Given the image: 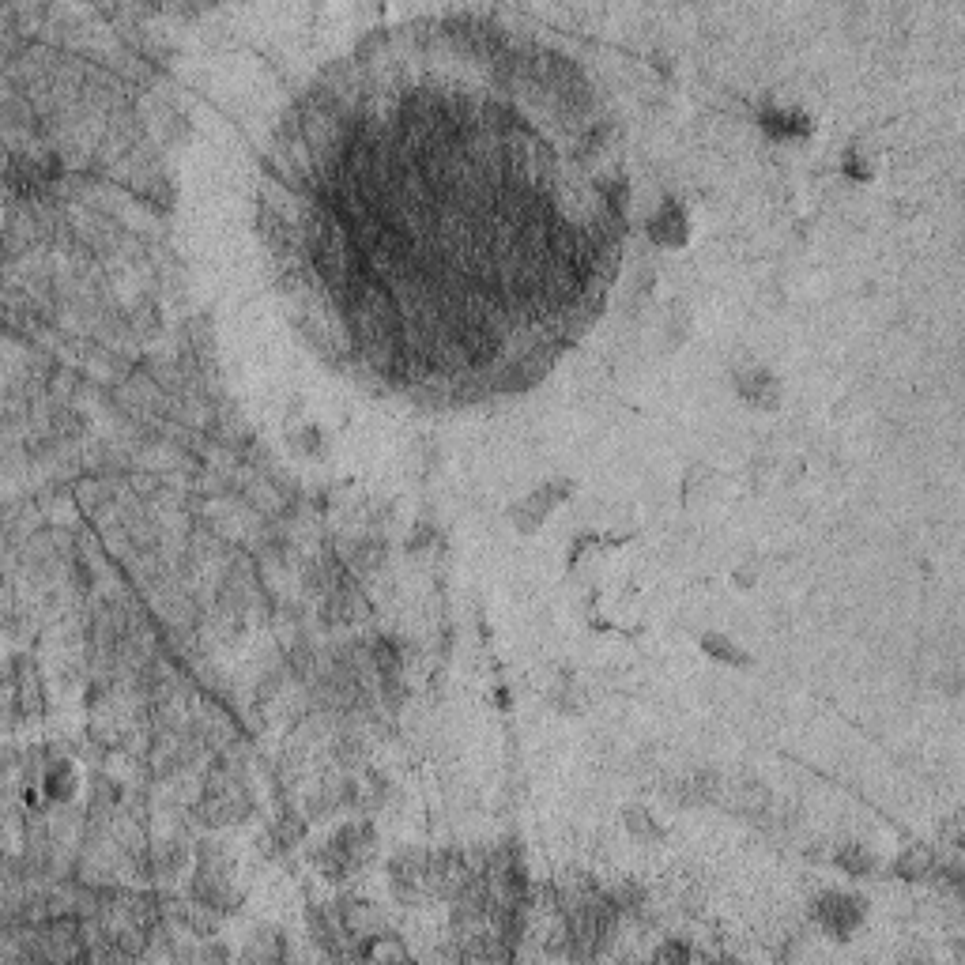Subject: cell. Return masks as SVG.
<instances>
[{
  "label": "cell",
  "mask_w": 965,
  "mask_h": 965,
  "mask_svg": "<svg viewBox=\"0 0 965 965\" xmlns=\"http://www.w3.org/2000/svg\"><path fill=\"white\" fill-rule=\"evenodd\" d=\"M811 920L826 939H856V932L871 920V901L860 890H845V886H830L811 901Z\"/></svg>",
  "instance_id": "obj_1"
},
{
  "label": "cell",
  "mask_w": 965,
  "mask_h": 965,
  "mask_svg": "<svg viewBox=\"0 0 965 965\" xmlns=\"http://www.w3.org/2000/svg\"><path fill=\"white\" fill-rule=\"evenodd\" d=\"M573 491H577V483H573V479H566V475H555V479H547V483H536L532 491L521 494V498H517V502L506 509L513 532H521V536H536L543 524L555 517V509H562L566 502H570Z\"/></svg>",
  "instance_id": "obj_2"
},
{
  "label": "cell",
  "mask_w": 965,
  "mask_h": 965,
  "mask_svg": "<svg viewBox=\"0 0 965 965\" xmlns=\"http://www.w3.org/2000/svg\"><path fill=\"white\" fill-rule=\"evenodd\" d=\"M728 381H732V393H736L739 404H747L751 411L773 415V411L785 408V377L777 374L769 362H758V359L736 362Z\"/></svg>",
  "instance_id": "obj_3"
},
{
  "label": "cell",
  "mask_w": 965,
  "mask_h": 965,
  "mask_svg": "<svg viewBox=\"0 0 965 965\" xmlns=\"http://www.w3.org/2000/svg\"><path fill=\"white\" fill-rule=\"evenodd\" d=\"M645 238L660 249H683L694 238V212L683 197H660L645 215Z\"/></svg>",
  "instance_id": "obj_4"
},
{
  "label": "cell",
  "mask_w": 965,
  "mask_h": 965,
  "mask_svg": "<svg viewBox=\"0 0 965 965\" xmlns=\"http://www.w3.org/2000/svg\"><path fill=\"white\" fill-rule=\"evenodd\" d=\"M758 129L781 144H792V140H807L815 132V117L796 102H766V106H758Z\"/></svg>",
  "instance_id": "obj_5"
},
{
  "label": "cell",
  "mask_w": 965,
  "mask_h": 965,
  "mask_svg": "<svg viewBox=\"0 0 965 965\" xmlns=\"http://www.w3.org/2000/svg\"><path fill=\"white\" fill-rule=\"evenodd\" d=\"M698 649H702L705 660L724 664V668H736V671L754 668V653L736 638V634H728V630H702Z\"/></svg>",
  "instance_id": "obj_6"
},
{
  "label": "cell",
  "mask_w": 965,
  "mask_h": 965,
  "mask_svg": "<svg viewBox=\"0 0 965 965\" xmlns=\"http://www.w3.org/2000/svg\"><path fill=\"white\" fill-rule=\"evenodd\" d=\"M38 788H42V796L50 803H68L80 792V769H76V762H68V758H53L50 766L42 769Z\"/></svg>",
  "instance_id": "obj_7"
},
{
  "label": "cell",
  "mask_w": 965,
  "mask_h": 965,
  "mask_svg": "<svg viewBox=\"0 0 965 965\" xmlns=\"http://www.w3.org/2000/svg\"><path fill=\"white\" fill-rule=\"evenodd\" d=\"M622 826H626V834L634 837V841H641V845H660V841L668 837V826H664L649 807H626V811H622Z\"/></svg>",
  "instance_id": "obj_8"
},
{
  "label": "cell",
  "mask_w": 965,
  "mask_h": 965,
  "mask_svg": "<svg viewBox=\"0 0 965 965\" xmlns=\"http://www.w3.org/2000/svg\"><path fill=\"white\" fill-rule=\"evenodd\" d=\"M547 705L558 709L562 717H577V713H585V705H589V690L581 687L573 675H562L555 687L547 690Z\"/></svg>",
  "instance_id": "obj_9"
},
{
  "label": "cell",
  "mask_w": 965,
  "mask_h": 965,
  "mask_svg": "<svg viewBox=\"0 0 965 965\" xmlns=\"http://www.w3.org/2000/svg\"><path fill=\"white\" fill-rule=\"evenodd\" d=\"M834 864L845 871V875H871L875 871V852L867 849V845H860V841H849V845H837L834 852Z\"/></svg>",
  "instance_id": "obj_10"
},
{
  "label": "cell",
  "mask_w": 965,
  "mask_h": 965,
  "mask_svg": "<svg viewBox=\"0 0 965 965\" xmlns=\"http://www.w3.org/2000/svg\"><path fill=\"white\" fill-rule=\"evenodd\" d=\"M713 487H717V472H713L709 464H694V468H687V475H683V498H687V506H702L705 498L713 494Z\"/></svg>",
  "instance_id": "obj_11"
},
{
  "label": "cell",
  "mask_w": 965,
  "mask_h": 965,
  "mask_svg": "<svg viewBox=\"0 0 965 965\" xmlns=\"http://www.w3.org/2000/svg\"><path fill=\"white\" fill-rule=\"evenodd\" d=\"M841 174L849 181H856V185H864V181L875 178V159H871L864 148H849L841 155Z\"/></svg>",
  "instance_id": "obj_12"
},
{
  "label": "cell",
  "mask_w": 965,
  "mask_h": 965,
  "mask_svg": "<svg viewBox=\"0 0 965 965\" xmlns=\"http://www.w3.org/2000/svg\"><path fill=\"white\" fill-rule=\"evenodd\" d=\"M690 313L687 310H679V306H671L668 313H664V321H660V340L668 347H679L683 340H687V332H690Z\"/></svg>",
  "instance_id": "obj_13"
},
{
  "label": "cell",
  "mask_w": 965,
  "mask_h": 965,
  "mask_svg": "<svg viewBox=\"0 0 965 965\" xmlns=\"http://www.w3.org/2000/svg\"><path fill=\"white\" fill-rule=\"evenodd\" d=\"M287 438H291V445H295V449L310 453V457H317V453L325 449V434H321V430H317L313 423H302V430L295 426V430H291Z\"/></svg>",
  "instance_id": "obj_14"
},
{
  "label": "cell",
  "mask_w": 965,
  "mask_h": 965,
  "mask_svg": "<svg viewBox=\"0 0 965 965\" xmlns=\"http://www.w3.org/2000/svg\"><path fill=\"white\" fill-rule=\"evenodd\" d=\"M758 581H762V566H758V562H739V566H732V585H736L739 592L758 589Z\"/></svg>",
  "instance_id": "obj_15"
},
{
  "label": "cell",
  "mask_w": 965,
  "mask_h": 965,
  "mask_svg": "<svg viewBox=\"0 0 965 965\" xmlns=\"http://www.w3.org/2000/svg\"><path fill=\"white\" fill-rule=\"evenodd\" d=\"M656 958H694V950L690 947H660L656 950Z\"/></svg>",
  "instance_id": "obj_16"
}]
</instances>
